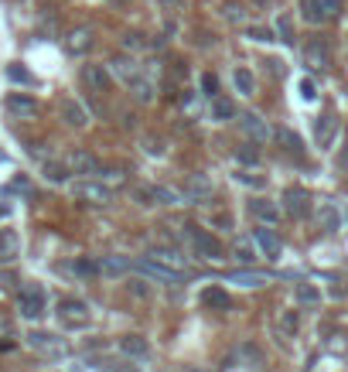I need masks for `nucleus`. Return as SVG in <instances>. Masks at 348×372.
Listing matches in <instances>:
<instances>
[{"label": "nucleus", "instance_id": "obj_54", "mask_svg": "<svg viewBox=\"0 0 348 372\" xmlns=\"http://www.w3.org/2000/svg\"><path fill=\"white\" fill-rule=\"evenodd\" d=\"M267 65H270V72H273V76H276V79L283 76V62H280V58H270Z\"/></svg>", "mask_w": 348, "mask_h": 372}, {"label": "nucleus", "instance_id": "obj_23", "mask_svg": "<svg viewBox=\"0 0 348 372\" xmlns=\"http://www.w3.org/2000/svg\"><path fill=\"white\" fill-rule=\"evenodd\" d=\"M253 239H256V246L263 249V253H267V260H280V239H276V236H273V229H267V226H263V229H256V236H253Z\"/></svg>", "mask_w": 348, "mask_h": 372}, {"label": "nucleus", "instance_id": "obj_47", "mask_svg": "<svg viewBox=\"0 0 348 372\" xmlns=\"http://www.w3.org/2000/svg\"><path fill=\"white\" fill-rule=\"evenodd\" d=\"M246 38L249 42H273V31L270 28H246Z\"/></svg>", "mask_w": 348, "mask_h": 372}, {"label": "nucleus", "instance_id": "obj_37", "mask_svg": "<svg viewBox=\"0 0 348 372\" xmlns=\"http://www.w3.org/2000/svg\"><path fill=\"white\" fill-rule=\"evenodd\" d=\"M126 270V260H119V256H103L99 260V273H123Z\"/></svg>", "mask_w": 348, "mask_h": 372}, {"label": "nucleus", "instance_id": "obj_11", "mask_svg": "<svg viewBox=\"0 0 348 372\" xmlns=\"http://www.w3.org/2000/svg\"><path fill=\"white\" fill-rule=\"evenodd\" d=\"M3 106H7V113H14V117H21V120H35V117H38V103H35L31 96H21V92H10V96L3 99Z\"/></svg>", "mask_w": 348, "mask_h": 372}, {"label": "nucleus", "instance_id": "obj_42", "mask_svg": "<svg viewBox=\"0 0 348 372\" xmlns=\"http://www.w3.org/2000/svg\"><path fill=\"white\" fill-rule=\"evenodd\" d=\"M317 3H321V10H324V17H328V21L342 17V0H317Z\"/></svg>", "mask_w": 348, "mask_h": 372}, {"label": "nucleus", "instance_id": "obj_16", "mask_svg": "<svg viewBox=\"0 0 348 372\" xmlns=\"http://www.w3.org/2000/svg\"><path fill=\"white\" fill-rule=\"evenodd\" d=\"M273 140H276V144H280L287 154H297V158L304 154V140H301V137H297L290 126H276V130H273Z\"/></svg>", "mask_w": 348, "mask_h": 372}, {"label": "nucleus", "instance_id": "obj_12", "mask_svg": "<svg viewBox=\"0 0 348 372\" xmlns=\"http://www.w3.org/2000/svg\"><path fill=\"white\" fill-rule=\"evenodd\" d=\"M317 222H321L324 232H342V212H338V205L328 202V198H321L317 202Z\"/></svg>", "mask_w": 348, "mask_h": 372}, {"label": "nucleus", "instance_id": "obj_39", "mask_svg": "<svg viewBox=\"0 0 348 372\" xmlns=\"http://www.w3.org/2000/svg\"><path fill=\"white\" fill-rule=\"evenodd\" d=\"M297 301H301V304H317V301H321V290L314 287V284H297Z\"/></svg>", "mask_w": 348, "mask_h": 372}, {"label": "nucleus", "instance_id": "obj_41", "mask_svg": "<svg viewBox=\"0 0 348 372\" xmlns=\"http://www.w3.org/2000/svg\"><path fill=\"white\" fill-rule=\"evenodd\" d=\"M208 222H212V226H219L222 232H232V215L229 212H208Z\"/></svg>", "mask_w": 348, "mask_h": 372}, {"label": "nucleus", "instance_id": "obj_10", "mask_svg": "<svg viewBox=\"0 0 348 372\" xmlns=\"http://www.w3.org/2000/svg\"><path fill=\"white\" fill-rule=\"evenodd\" d=\"M283 208H287V215H294V219H304V215L310 212L308 188H287V192H283Z\"/></svg>", "mask_w": 348, "mask_h": 372}, {"label": "nucleus", "instance_id": "obj_35", "mask_svg": "<svg viewBox=\"0 0 348 372\" xmlns=\"http://www.w3.org/2000/svg\"><path fill=\"white\" fill-rule=\"evenodd\" d=\"M276 35H280V42L294 44V17H290V14H280V17H276Z\"/></svg>", "mask_w": 348, "mask_h": 372}, {"label": "nucleus", "instance_id": "obj_15", "mask_svg": "<svg viewBox=\"0 0 348 372\" xmlns=\"http://www.w3.org/2000/svg\"><path fill=\"white\" fill-rule=\"evenodd\" d=\"M137 270H144L147 277H154V280H160V284H178V280H181V273H178V270L160 267V263H157V260H151V256H144V260L137 263Z\"/></svg>", "mask_w": 348, "mask_h": 372}, {"label": "nucleus", "instance_id": "obj_7", "mask_svg": "<svg viewBox=\"0 0 348 372\" xmlns=\"http://www.w3.org/2000/svg\"><path fill=\"white\" fill-rule=\"evenodd\" d=\"M28 345L41 352V355H48V359H62L65 352H69V345L58 338V335H48V331H31L28 335Z\"/></svg>", "mask_w": 348, "mask_h": 372}, {"label": "nucleus", "instance_id": "obj_46", "mask_svg": "<svg viewBox=\"0 0 348 372\" xmlns=\"http://www.w3.org/2000/svg\"><path fill=\"white\" fill-rule=\"evenodd\" d=\"M144 35H137V31H130V35H123V48H126V51H140V48H144Z\"/></svg>", "mask_w": 348, "mask_h": 372}, {"label": "nucleus", "instance_id": "obj_36", "mask_svg": "<svg viewBox=\"0 0 348 372\" xmlns=\"http://www.w3.org/2000/svg\"><path fill=\"white\" fill-rule=\"evenodd\" d=\"M235 161H239V164H246V167L260 164V151H256L253 144H242V147H235Z\"/></svg>", "mask_w": 348, "mask_h": 372}, {"label": "nucleus", "instance_id": "obj_17", "mask_svg": "<svg viewBox=\"0 0 348 372\" xmlns=\"http://www.w3.org/2000/svg\"><path fill=\"white\" fill-rule=\"evenodd\" d=\"M110 76H116L119 83L130 85L137 76H140V65H137L133 58H123V55H119V58H113V62H110Z\"/></svg>", "mask_w": 348, "mask_h": 372}, {"label": "nucleus", "instance_id": "obj_20", "mask_svg": "<svg viewBox=\"0 0 348 372\" xmlns=\"http://www.w3.org/2000/svg\"><path fill=\"white\" fill-rule=\"evenodd\" d=\"M249 212H253L260 222H267V226H276V222H280V208L273 205L270 198H253V202H249Z\"/></svg>", "mask_w": 348, "mask_h": 372}, {"label": "nucleus", "instance_id": "obj_52", "mask_svg": "<svg viewBox=\"0 0 348 372\" xmlns=\"http://www.w3.org/2000/svg\"><path fill=\"white\" fill-rule=\"evenodd\" d=\"M239 185H249V188H263V178H253V174H235Z\"/></svg>", "mask_w": 348, "mask_h": 372}, {"label": "nucleus", "instance_id": "obj_33", "mask_svg": "<svg viewBox=\"0 0 348 372\" xmlns=\"http://www.w3.org/2000/svg\"><path fill=\"white\" fill-rule=\"evenodd\" d=\"M301 17H304L308 24H321V21H328L317 0H301Z\"/></svg>", "mask_w": 348, "mask_h": 372}, {"label": "nucleus", "instance_id": "obj_24", "mask_svg": "<svg viewBox=\"0 0 348 372\" xmlns=\"http://www.w3.org/2000/svg\"><path fill=\"white\" fill-rule=\"evenodd\" d=\"M208 113H212V120H219V124H229V120H235V106H232V99H226V96H212Z\"/></svg>", "mask_w": 348, "mask_h": 372}, {"label": "nucleus", "instance_id": "obj_4", "mask_svg": "<svg viewBox=\"0 0 348 372\" xmlns=\"http://www.w3.org/2000/svg\"><path fill=\"white\" fill-rule=\"evenodd\" d=\"M69 192H72V198L89 202V205H110L113 202V188H106L99 181H72Z\"/></svg>", "mask_w": 348, "mask_h": 372}, {"label": "nucleus", "instance_id": "obj_18", "mask_svg": "<svg viewBox=\"0 0 348 372\" xmlns=\"http://www.w3.org/2000/svg\"><path fill=\"white\" fill-rule=\"evenodd\" d=\"M92 44H96L92 31H89V28H76V31L65 38V51H69V55H85Z\"/></svg>", "mask_w": 348, "mask_h": 372}, {"label": "nucleus", "instance_id": "obj_22", "mask_svg": "<svg viewBox=\"0 0 348 372\" xmlns=\"http://www.w3.org/2000/svg\"><path fill=\"white\" fill-rule=\"evenodd\" d=\"M304 58H308L310 69H328V65H331V51H328L324 42H310L308 48H304Z\"/></svg>", "mask_w": 348, "mask_h": 372}, {"label": "nucleus", "instance_id": "obj_31", "mask_svg": "<svg viewBox=\"0 0 348 372\" xmlns=\"http://www.w3.org/2000/svg\"><path fill=\"white\" fill-rule=\"evenodd\" d=\"M188 195H192L194 202L208 198V195H212V181H208V178H201V174H192V178H188Z\"/></svg>", "mask_w": 348, "mask_h": 372}, {"label": "nucleus", "instance_id": "obj_3", "mask_svg": "<svg viewBox=\"0 0 348 372\" xmlns=\"http://www.w3.org/2000/svg\"><path fill=\"white\" fill-rule=\"evenodd\" d=\"M17 311H21V318L38 321L41 314H44V290L38 284H24V287L17 290Z\"/></svg>", "mask_w": 348, "mask_h": 372}, {"label": "nucleus", "instance_id": "obj_40", "mask_svg": "<svg viewBox=\"0 0 348 372\" xmlns=\"http://www.w3.org/2000/svg\"><path fill=\"white\" fill-rule=\"evenodd\" d=\"M3 195H31V181H28V178H14V181L3 188Z\"/></svg>", "mask_w": 348, "mask_h": 372}, {"label": "nucleus", "instance_id": "obj_9", "mask_svg": "<svg viewBox=\"0 0 348 372\" xmlns=\"http://www.w3.org/2000/svg\"><path fill=\"white\" fill-rule=\"evenodd\" d=\"M65 167H69L72 174H82V178H96V174H103V164H99L89 151H72V154H65Z\"/></svg>", "mask_w": 348, "mask_h": 372}, {"label": "nucleus", "instance_id": "obj_29", "mask_svg": "<svg viewBox=\"0 0 348 372\" xmlns=\"http://www.w3.org/2000/svg\"><path fill=\"white\" fill-rule=\"evenodd\" d=\"M331 137H335V117H331V113H324V117L314 124V140H317L321 147H328V144H331Z\"/></svg>", "mask_w": 348, "mask_h": 372}, {"label": "nucleus", "instance_id": "obj_50", "mask_svg": "<svg viewBox=\"0 0 348 372\" xmlns=\"http://www.w3.org/2000/svg\"><path fill=\"white\" fill-rule=\"evenodd\" d=\"M181 110H185L188 117H194V113H198V103H194L192 92H185V96H181Z\"/></svg>", "mask_w": 348, "mask_h": 372}, {"label": "nucleus", "instance_id": "obj_32", "mask_svg": "<svg viewBox=\"0 0 348 372\" xmlns=\"http://www.w3.org/2000/svg\"><path fill=\"white\" fill-rule=\"evenodd\" d=\"M7 79H10L14 85H35V83H38V79H35V76H31V72H28V69H24L21 62L7 65Z\"/></svg>", "mask_w": 348, "mask_h": 372}, {"label": "nucleus", "instance_id": "obj_13", "mask_svg": "<svg viewBox=\"0 0 348 372\" xmlns=\"http://www.w3.org/2000/svg\"><path fill=\"white\" fill-rule=\"evenodd\" d=\"M151 260H157L160 267H167V270H178V273H188V260L178 253V249H167V246H157L147 253Z\"/></svg>", "mask_w": 348, "mask_h": 372}, {"label": "nucleus", "instance_id": "obj_49", "mask_svg": "<svg viewBox=\"0 0 348 372\" xmlns=\"http://www.w3.org/2000/svg\"><path fill=\"white\" fill-rule=\"evenodd\" d=\"M314 96H317V89H314V83H310V79H301V99H304V103H310Z\"/></svg>", "mask_w": 348, "mask_h": 372}, {"label": "nucleus", "instance_id": "obj_30", "mask_svg": "<svg viewBox=\"0 0 348 372\" xmlns=\"http://www.w3.org/2000/svg\"><path fill=\"white\" fill-rule=\"evenodd\" d=\"M130 92H133L137 103H154V83L144 79V76H137V79L130 83Z\"/></svg>", "mask_w": 348, "mask_h": 372}, {"label": "nucleus", "instance_id": "obj_48", "mask_svg": "<svg viewBox=\"0 0 348 372\" xmlns=\"http://www.w3.org/2000/svg\"><path fill=\"white\" fill-rule=\"evenodd\" d=\"M72 270H76V273H82V277H92V273H99V263H92V260H78Z\"/></svg>", "mask_w": 348, "mask_h": 372}, {"label": "nucleus", "instance_id": "obj_43", "mask_svg": "<svg viewBox=\"0 0 348 372\" xmlns=\"http://www.w3.org/2000/svg\"><path fill=\"white\" fill-rule=\"evenodd\" d=\"M215 92H219V79H215L212 72H205V76H201V96H208V99H212Z\"/></svg>", "mask_w": 348, "mask_h": 372}, {"label": "nucleus", "instance_id": "obj_28", "mask_svg": "<svg viewBox=\"0 0 348 372\" xmlns=\"http://www.w3.org/2000/svg\"><path fill=\"white\" fill-rule=\"evenodd\" d=\"M232 83L239 89V96H256V76L249 69H235L232 72Z\"/></svg>", "mask_w": 348, "mask_h": 372}, {"label": "nucleus", "instance_id": "obj_2", "mask_svg": "<svg viewBox=\"0 0 348 372\" xmlns=\"http://www.w3.org/2000/svg\"><path fill=\"white\" fill-rule=\"evenodd\" d=\"M185 239H188V246H192L194 256H201V260H219V256H222L219 239H215L212 232L198 229V226H185Z\"/></svg>", "mask_w": 348, "mask_h": 372}, {"label": "nucleus", "instance_id": "obj_27", "mask_svg": "<svg viewBox=\"0 0 348 372\" xmlns=\"http://www.w3.org/2000/svg\"><path fill=\"white\" fill-rule=\"evenodd\" d=\"M226 280H229V284H242V287H260V284H267L270 277H267V273H256V270H235Z\"/></svg>", "mask_w": 348, "mask_h": 372}, {"label": "nucleus", "instance_id": "obj_5", "mask_svg": "<svg viewBox=\"0 0 348 372\" xmlns=\"http://www.w3.org/2000/svg\"><path fill=\"white\" fill-rule=\"evenodd\" d=\"M58 321L65 328H85L89 325V304L85 301H76V297H62L58 301Z\"/></svg>", "mask_w": 348, "mask_h": 372}, {"label": "nucleus", "instance_id": "obj_44", "mask_svg": "<svg viewBox=\"0 0 348 372\" xmlns=\"http://www.w3.org/2000/svg\"><path fill=\"white\" fill-rule=\"evenodd\" d=\"M235 256H239L242 263H253V260H256V256H253V243H249V239H239V243H235Z\"/></svg>", "mask_w": 348, "mask_h": 372}, {"label": "nucleus", "instance_id": "obj_1", "mask_svg": "<svg viewBox=\"0 0 348 372\" xmlns=\"http://www.w3.org/2000/svg\"><path fill=\"white\" fill-rule=\"evenodd\" d=\"M219 372H263V348L256 341H246L232 352L229 359L222 362Z\"/></svg>", "mask_w": 348, "mask_h": 372}, {"label": "nucleus", "instance_id": "obj_51", "mask_svg": "<svg viewBox=\"0 0 348 372\" xmlns=\"http://www.w3.org/2000/svg\"><path fill=\"white\" fill-rule=\"evenodd\" d=\"M328 348H331V352H345V348H348L345 335H342V331H338V335H331V341H328Z\"/></svg>", "mask_w": 348, "mask_h": 372}, {"label": "nucleus", "instance_id": "obj_14", "mask_svg": "<svg viewBox=\"0 0 348 372\" xmlns=\"http://www.w3.org/2000/svg\"><path fill=\"white\" fill-rule=\"evenodd\" d=\"M82 83L92 92H106L110 89V65H82Z\"/></svg>", "mask_w": 348, "mask_h": 372}, {"label": "nucleus", "instance_id": "obj_34", "mask_svg": "<svg viewBox=\"0 0 348 372\" xmlns=\"http://www.w3.org/2000/svg\"><path fill=\"white\" fill-rule=\"evenodd\" d=\"M69 174H72V171H69V167H65V164H55V161H44V178H48L51 185H65V181H69Z\"/></svg>", "mask_w": 348, "mask_h": 372}, {"label": "nucleus", "instance_id": "obj_8", "mask_svg": "<svg viewBox=\"0 0 348 372\" xmlns=\"http://www.w3.org/2000/svg\"><path fill=\"white\" fill-rule=\"evenodd\" d=\"M235 120H239V130H242L249 140H256V144L273 140V130L267 126V120H260V113H239Z\"/></svg>", "mask_w": 348, "mask_h": 372}, {"label": "nucleus", "instance_id": "obj_6", "mask_svg": "<svg viewBox=\"0 0 348 372\" xmlns=\"http://www.w3.org/2000/svg\"><path fill=\"white\" fill-rule=\"evenodd\" d=\"M133 195H137V202H144V205H181V202H185L174 188H164V185H140Z\"/></svg>", "mask_w": 348, "mask_h": 372}, {"label": "nucleus", "instance_id": "obj_25", "mask_svg": "<svg viewBox=\"0 0 348 372\" xmlns=\"http://www.w3.org/2000/svg\"><path fill=\"white\" fill-rule=\"evenodd\" d=\"M62 120L69 126H85L89 124V113L78 106L76 99H62Z\"/></svg>", "mask_w": 348, "mask_h": 372}, {"label": "nucleus", "instance_id": "obj_45", "mask_svg": "<svg viewBox=\"0 0 348 372\" xmlns=\"http://www.w3.org/2000/svg\"><path fill=\"white\" fill-rule=\"evenodd\" d=\"M144 151H147L151 158H160V154H164V140H160V137H144Z\"/></svg>", "mask_w": 348, "mask_h": 372}, {"label": "nucleus", "instance_id": "obj_26", "mask_svg": "<svg viewBox=\"0 0 348 372\" xmlns=\"http://www.w3.org/2000/svg\"><path fill=\"white\" fill-rule=\"evenodd\" d=\"M21 253V239L14 229H0V260H14Z\"/></svg>", "mask_w": 348, "mask_h": 372}, {"label": "nucleus", "instance_id": "obj_53", "mask_svg": "<svg viewBox=\"0 0 348 372\" xmlns=\"http://www.w3.org/2000/svg\"><path fill=\"white\" fill-rule=\"evenodd\" d=\"M144 284H147V280H133V284H130V290H133L137 297H151V287H144Z\"/></svg>", "mask_w": 348, "mask_h": 372}, {"label": "nucleus", "instance_id": "obj_19", "mask_svg": "<svg viewBox=\"0 0 348 372\" xmlns=\"http://www.w3.org/2000/svg\"><path fill=\"white\" fill-rule=\"evenodd\" d=\"M201 304H205L208 311H229L232 297L222 287H205V290H201Z\"/></svg>", "mask_w": 348, "mask_h": 372}, {"label": "nucleus", "instance_id": "obj_55", "mask_svg": "<svg viewBox=\"0 0 348 372\" xmlns=\"http://www.w3.org/2000/svg\"><path fill=\"white\" fill-rule=\"evenodd\" d=\"M167 3H185V0H167Z\"/></svg>", "mask_w": 348, "mask_h": 372}, {"label": "nucleus", "instance_id": "obj_38", "mask_svg": "<svg viewBox=\"0 0 348 372\" xmlns=\"http://www.w3.org/2000/svg\"><path fill=\"white\" fill-rule=\"evenodd\" d=\"M297 328H301L297 311H283V314H280V331H283V335H297Z\"/></svg>", "mask_w": 348, "mask_h": 372}, {"label": "nucleus", "instance_id": "obj_21", "mask_svg": "<svg viewBox=\"0 0 348 372\" xmlns=\"http://www.w3.org/2000/svg\"><path fill=\"white\" fill-rule=\"evenodd\" d=\"M119 352L130 355V359H144L151 352V345H147L144 335H126V338H119Z\"/></svg>", "mask_w": 348, "mask_h": 372}]
</instances>
